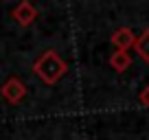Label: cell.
<instances>
[{"instance_id":"obj_1","label":"cell","mask_w":149,"mask_h":140,"mask_svg":"<svg viewBox=\"0 0 149 140\" xmlns=\"http://www.w3.org/2000/svg\"><path fill=\"white\" fill-rule=\"evenodd\" d=\"M33 72H35V77L42 81V83L55 85V83H59V81L66 77L68 64L59 57L57 51L48 48V51H44L42 55L33 61Z\"/></svg>"},{"instance_id":"obj_2","label":"cell","mask_w":149,"mask_h":140,"mask_svg":"<svg viewBox=\"0 0 149 140\" xmlns=\"http://www.w3.org/2000/svg\"><path fill=\"white\" fill-rule=\"evenodd\" d=\"M26 92H29L26 83H24L20 77H9V79L2 83V88H0V94H2V98H5L9 105H18V103L26 96Z\"/></svg>"},{"instance_id":"obj_3","label":"cell","mask_w":149,"mask_h":140,"mask_svg":"<svg viewBox=\"0 0 149 140\" xmlns=\"http://www.w3.org/2000/svg\"><path fill=\"white\" fill-rule=\"evenodd\" d=\"M11 18H13L20 26L26 28V26H31V24L35 22V18H37V7L33 5V2H29V0H20L18 5L11 9Z\"/></svg>"},{"instance_id":"obj_4","label":"cell","mask_w":149,"mask_h":140,"mask_svg":"<svg viewBox=\"0 0 149 140\" xmlns=\"http://www.w3.org/2000/svg\"><path fill=\"white\" fill-rule=\"evenodd\" d=\"M136 40H138V35H136L130 26H118L116 31L110 35L112 46L116 48V51H127V53H130V48L136 46Z\"/></svg>"},{"instance_id":"obj_5","label":"cell","mask_w":149,"mask_h":140,"mask_svg":"<svg viewBox=\"0 0 149 140\" xmlns=\"http://www.w3.org/2000/svg\"><path fill=\"white\" fill-rule=\"evenodd\" d=\"M110 66H112V70H116V72H125L132 66V55L127 51H114L110 55Z\"/></svg>"},{"instance_id":"obj_6","label":"cell","mask_w":149,"mask_h":140,"mask_svg":"<svg viewBox=\"0 0 149 140\" xmlns=\"http://www.w3.org/2000/svg\"><path fill=\"white\" fill-rule=\"evenodd\" d=\"M134 48H136V53H138L140 59L149 64V26L138 35V40H136V46H134Z\"/></svg>"},{"instance_id":"obj_7","label":"cell","mask_w":149,"mask_h":140,"mask_svg":"<svg viewBox=\"0 0 149 140\" xmlns=\"http://www.w3.org/2000/svg\"><path fill=\"white\" fill-rule=\"evenodd\" d=\"M138 103L143 105V107H149V83L140 88V92H138Z\"/></svg>"}]
</instances>
